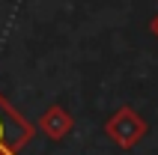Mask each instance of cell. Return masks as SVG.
<instances>
[{
    "label": "cell",
    "instance_id": "6da1fadb",
    "mask_svg": "<svg viewBox=\"0 0 158 155\" xmlns=\"http://www.w3.org/2000/svg\"><path fill=\"white\" fill-rule=\"evenodd\" d=\"M9 131H33V128H30V125H24L15 113L9 111V104L0 98V152H3V155H18L15 149L6 143V140H9Z\"/></svg>",
    "mask_w": 158,
    "mask_h": 155
},
{
    "label": "cell",
    "instance_id": "7a4b0ae2",
    "mask_svg": "<svg viewBox=\"0 0 158 155\" xmlns=\"http://www.w3.org/2000/svg\"><path fill=\"white\" fill-rule=\"evenodd\" d=\"M39 125H42V131H45L51 140H60V137H66V131L72 128V119L63 113V107H51V111L42 113Z\"/></svg>",
    "mask_w": 158,
    "mask_h": 155
}]
</instances>
